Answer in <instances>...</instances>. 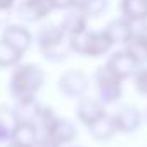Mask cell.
I'll return each instance as SVG.
<instances>
[{
    "label": "cell",
    "instance_id": "2",
    "mask_svg": "<svg viewBox=\"0 0 147 147\" xmlns=\"http://www.w3.org/2000/svg\"><path fill=\"white\" fill-rule=\"evenodd\" d=\"M45 83V71L35 62H21L9 78V94L14 100L36 97Z\"/></svg>",
    "mask_w": 147,
    "mask_h": 147
},
{
    "label": "cell",
    "instance_id": "6",
    "mask_svg": "<svg viewBox=\"0 0 147 147\" xmlns=\"http://www.w3.org/2000/svg\"><path fill=\"white\" fill-rule=\"evenodd\" d=\"M50 0H19L14 12L23 23H40L54 12Z\"/></svg>",
    "mask_w": 147,
    "mask_h": 147
},
{
    "label": "cell",
    "instance_id": "21",
    "mask_svg": "<svg viewBox=\"0 0 147 147\" xmlns=\"http://www.w3.org/2000/svg\"><path fill=\"white\" fill-rule=\"evenodd\" d=\"M35 147H62L59 142H55L52 137H49V135H40V138L36 140V144H35Z\"/></svg>",
    "mask_w": 147,
    "mask_h": 147
},
{
    "label": "cell",
    "instance_id": "13",
    "mask_svg": "<svg viewBox=\"0 0 147 147\" xmlns=\"http://www.w3.org/2000/svg\"><path fill=\"white\" fill-rule=\"evenodd\" d=\"M42 131L33 121H18L11 133V144L19 147H35Z\"/></svg>",
    "mask_w": 147,
    "mask_h": 147
},
{
    "label": "cell",
    "instance_id": "19",
    "mask_svg": "<svg viewBox=\"0 0 147 147\" xmlns=\"http://www.w3.org/2000/svg\"><path fill=\"white\" fill-rule=\"evenodd\" d=\"M131 80H133V87H135L137 94L142 97H147V64L140 66L137 69V73L133 75Z\"/></svg>",
    "mask_w": 147,
    "mask_h": 147
},
{
    "label": "cell",
    "instance_id": "20",
    "mask_svg": "<svg viewBox=\"0 0 147 147\" xmlns=\"http://www.w3.org/2000/svg\"><path fill=\"white\" fill-rule=\"evenodd\" d=\"M97 2V0H71V4H73V9H78L82 12H88L92 9V5Z\"/></svg>",
    "mask_w": 147,
    "mask_h": 147
},
{
    "label": "cell",
    "instance_id": "14",
    "mask_svg": "<svg viewBox=\"0 0 147 147\" xmlns=\"http://www.w3.org/2000/svg\"><path fill=\"white\" fill-rule=\"evenodd\" d=\"M88 21H90V18H88L85 12H82V11H78V9H69V11L64 12V16H62V19L59 21V24H61V28L64 30V33H66L69 38H73V36L83 35L85 31L90 30Z\"/></svg>",
    "mask_w": 147,
    "mask_h": 147
},
{
    "label": "cell",
    "instance_id": "4",
    "mask_svg": "<svg viewBox=\"0 0 147 147\" xmlns=\"http://www.w3.org/2000/svg\"><path fill=\"white\" fill-rule=\"evenodd\" d=\"M94 87L97 99L104 102L106 106H113L121 100L123 97V80H119L116 75L106 67L99 66L94 73Z\"/></svg>",
    "mask_w": 147,
    "mask_h": 147
},
{
    "label": "cell",
    "instance_id": "22",
    "mask_svg": "<svg viewBox=\"0 0 147 147\" xmlns=\"http://www.w3.org/2000/svg\"><path fill=\"white\" fill-rule=\"evenodd\" d=\"M52 2V5H54V9L55 11H69V9H73V4H71V0H50Z\"/></svg>",
    "mask_w": 147,
    "mask_h": 147
},
{
    "label": "cell",
    "instance_id": "11",
    "mask_svg": "<svg viewBox=\"0 0 147 147\" xmlns=\"http://www.w3.org/2000/svg\"><path fill=\"white\" fill-rule=\"evenodd\" d=\"M106 33L109 35L111 42L114 45H119V47H125L135 35V30H137V24H133L131 21H128L126 18L119 16V18H114L111 19L106 26H104Z\"/></svg>",
    "mask_w": 147,
    "mask_h": 147
},
{
    "label": "cell",
    "instance_id": "24",
    "mask_svg": "<svg viewBox=\"0 0 147 147\" xmlns=\"http://www.w3.org/2000/svg\"><path fill=\"white\" fill-rule=\"evenodd\" d=\"M9 18H11V12L0 11V28H5L9 24Z\"/></svg>",
    "mask_w": 147,
    "mask_h": 147
},
{
    "label": "cell",
    "instance_id": "23",
    "mask_svg": "<svg viewBox=\"0 0 147 147\" xmlns=\"http://www.w3.org/2000/svg\"><path fill=\"white\" fill-rule=\"evenodd\" d=\"M19 0H0V11H7V12H12L16 9Z\"/></svg>",
    "mask_w": 147,
    "mask_h": 147
},
{
    "label": "cell",
    "instance_id": "27",
    "mask_svg": "<svg viewBox=\"0 0 147 147\" xmlns=\"http://www.w3.org/2000/svg\"><path fill=\"white\" fill-rule=\"evenodd\" d=\"M67 147H82V145H67Z\"/></svg>",
    "mask_w": 147,
    "mask_h": 147
},
{
    "label": "cell",
    "instance_id": "1",
    "mask_svg": "<svg viewBox=\"0 0 147 147\" xmlns=\"http://www.w3.org/2000/svg\"><path fill=\"white\" fill-rule=\"evenodd\" d=\"M35 43L42 57L49 62H62L73 54L69 36L64 33L59 23L42 24L35 33Z\"/></svg>",
    "mask_w": 147,
    "mask_h": 147
},
{
    "label": "cell",
    "instance_id": "25",
    "mask_svg": "<svg viewBox=\"0 0 147 147\" xmlns=\"http://www.w3.org/2000/svg\"><path fill=\"white\" fill-rule=\"evenodd\" d=\"M5 147H19V145H14V144H11V142H9V144H5Z\"/></svg>",
    "mask_w": 147,
    "mask_h": 147
},
{
    "label": "cell",
    "instance_id": "12",
    "mask_svg": "<svg viewBox=\"0 0 147 147\" xmlns=\"http://www.w3.org/2000/svg\"><path fill=\"white\" fill-rule=\"evenodd\" d=\"M43 135L52 137V138H54L55 142H59L62 147H67V145H71L73 142L78 138V128H76V125L73 123L71 119L57 116V119L50 125V128H49Z\"/></svg>",
    "mask_w": 147,
    "mask_h": 147
},
{
    "label": "cell",
    "instance_id": "18",
    "mask_svg": "<svg viewBox=\"0 0 147 147\" xmlns=\"http://www.w3.org/2000/svg\"><path fill=\"white\" fill-rule=\"evenodd\" d=\"M23 52H19L18 49H14L12 45H9L7 42L0 40V67H16L21 64L23 61Z\"/></svg>",
    "mask_w": 147,
    "mask_h": 147
},
{
    "label": "cell",
    "instance_id": "15",
    "mask_svg": "<svg viewBox=\"0 0 147 147\" xmlns=\"http://www.w3.org/2000/svg\"><path fill=\"white\" fill-rule=\"evenodd\" d=\"M140 66L147 64V23L137 24L133 38L123 47Z\"/></svg>",
    "mask_w": 147,
    "mask_h": 147
},
{
    "label": "cell",
    "instance_id": "9",
    "mask_svg": "<svg viewBox=\"0 0 147 147\" xmlns=\"http://www.w3.org/2000/svg\"><path fill=\"white\" fill-rule=\"evenodd\" d=\"M107 106L104 102H100L97 97H83L78 100V106H76V119L90 128L94 123H97L99 119H102L104 116H107Z\"/></svg>",
    "mask_w": 147,
    "mask_h": 147
},
{
    "label": "cell",
    "instance_id": "17",
    "mask_svg": "<svg viewBox=\"0 0 147 147\" xmlns=\"http://www.w3.org/2000/svg\"><path fill=\"white\" fill-rule=\"evenodd\" d=\"M90 137L95 140V142H109L116 133H118V128H116V123L113 119V114H107L104 116L102 119H99L97 123H94L90 128H87Z\"/></svg>",
    "mask_w": 147,
    "mask_h": 147
},
{
    "label": "cell",
    "instance_id": "10",
    "mask_svg": "<svg viewBox=\"0 0 147 147\" xmlns=\"http://www.w3.org/2000/svg\"><path fill=\"white\" fill-rule=\"evenodd\" d=\"M0 40L7 42L9 45H12L19 52L26 54L31 49V45L35 42V36L26 28V24H23V23H9L2 30V36H0Z\"/></svg>",
    "mask_w": 147,
    "mask_h": 147
},
{
    "label": "cell",
    "instance_id": "16",
    "mask_svg": "<svg viewBox=\"0 0 147 147\" xmlns=\"http://www.w3.org/2000/svg\"><path fill=\"white\" fill-rule=\"evenodd\" d=\"M119 14L133 24L147 23V0H119Z\"/></svg>",
    "mask_w": 147,
    "mask_h": 147
},
{
    "label": "cell",
    "instance_id": "7",
    "mask_svg": "<svg viewBox=\"0 0 147 147\" xmlns=\"http://www.w3.org/2000/svg\"><path fill=\"white\" fill-rule=\"evenodd\" d=\"M113 75H116L119 80H128V78H133V75L137 73V69L140 67V64L121 47L114 52L109 54L106 64H104Z\"/></svg>",
    "mask_w": 147,
    "mask_h": 147
},
{
    "label": "cell",
    "instance_id": "5",
    "mask_svg": "<svg viewBox=\"0 0 147 147\" xmlns=\"http://www.w3.org/2000/svg\"><path fill=\"white\" fill-rule=\"evenodd\" d=\"M88 87H90V80L87 76V73L82 69H67L61 73V76L57 78V90L66 99L80 100L87 97Z\"/></svg>",
    "mask_w": 147,
    "mask_h": 147
},
{
    "label": "cell",
    "instance_id": "8",
    "mask_svg": "<svg viewBox=\"0 0 147 147\" xmlns=\"http://www.w3.org/2000/svg\"><path fill=\"white\" fill-rule=\"evenodd\" d=\"M113 119L116 123L118 133H125V135H131L135 133L140 126L144 119V113L133 106V104H123L119 106L114 113H113Z\"/></svg>",
    "mask_w": 147,
    "mask_h": 147
},
{
    "label": "cell",
    "instance_id": "3",
    "mask_svg": "<svg viewBox=\"0 0 147 147\" xmlns=\"http://www.w3.org/2000/svg\"><path fill=\"white\" fill-rule=\"evenodd\" d=\"M69 45H71L73 54L88 57V59H99V57L109 54L111 49L114 47V43L111 42V38L104 28L102 30H88L83 35L73 36V38H69Z\"/></svg>",
    "mask_w": 147,
    "mask_h": 147
},
{
    "label": "cell",
    "instance_id": "26",
    "mask_svg": "<svg viewBox=\"0 0 147 147\" xmlns=\"http://www.w3.org/2000/svg\"><path fill=\"white\" fill-rule=\"evenodd\" d=\"M144 119H145V123H147V107H145V111H144Z\"/></svg>",
    "mask_w": 147,
    "mask_h": 147
}]
</instances>
